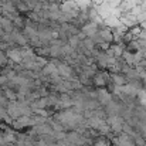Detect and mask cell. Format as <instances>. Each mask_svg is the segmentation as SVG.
Here are the masks:
<instances>
[{
	"instance_id": "7",
	"label": "cell",
	"mask_w": 146,
	"mask_h": 146,
	"mask_svg": "<svg viewBox=\"0 0 146 146\" xmlns=\"http://www.w3.org/2000/svg\"><path fill=\"white\" fill-rule=\"evenodd\" d=\"M111 50L113 51V57L115 58H121L123 50H125V46L123 44H111Z\"/></svg>"
},
{
	"instance_id": "9",
	"label": "cell",
	"mask_w": 146,
	"mask_h": 146,
	"mask_svg": "<svg viewBox=\"0 0 146 146\" xmlns=\"http://www.w3.org/2000/svg\"><path fill=\"white\" fill-rule=\"evenodd\" d=\"M98 132H99V135H102V136H106L109 132H111V126L105 122L102 126H99V129H98Z\"/></svg>"
},
{
	"instance_id": "1",
	"label": "cell",
	"mask_w": 146,
	"mask_h": 146,
	"mask_svg": "<svg viewBox=\"0 0 146 146\" xmlns=\"http://www.w3.org/2000/svg\"><path fill=\"white\" fill-rule=\"evenodd\" d=\"M119 20H121V23H122L123 26H126L128 29H131V27H133V26L139 24V23H138V20H136V16H133V14H132L131 11L121 14Z\"/></svg>"
},
{
	"instance_id": "11",
	"label": "cell",
	"mask_w": 146,
	"mask_h": 146,
	"mask_svg": "<svg viewBox=\"0 0 146 146\" xmlns=\"http://www.w3.org/2000/svg\"><path fill=\"white\" fill-rule=\"evenodd\" d=\"M145 145H146V141L141 136V135L135 138V146H145Z\"/></svg>"
},
{
	"instance_id": "2",
	"label": "cell",
	"mask_w": 146,
	"mask_h": 146,
	"mask_svg": "<svg viewBox=\"0 0 146 146\" xmlns=\"http://www.w3.org/2000/svg\"><path fill=\"white\" fill-rule=\"evenodd\" d=\"M98 33H99V36H101V38L104 40V41H106V43H113V34H112V29H109V27H104V29H101V30H98Z\"/></svg>"
},
{
	"instance_id": "5",
	"label": "cell",
	"mask_w": 146,
	"mask_h": 146,
	"mask_svg": "<svg viewBox=\"0 0 146 146\" xmlns=\"http://www.w3.org/2000/svg\"><path fill=\"white\" fill-rule=\"evenodd\" d=\"M111 81L115 85H119V87H122V85L126 84V78H125L123 74H112L111 72Z\"/></svg>"
},
{
	"instance_id": "3",
	"label": "cell",
	"mask_w": 146,
	"mask_h": 146,
	"mask_svg": "<svg viewBox=\"0 0 146 146\" xmlns=\"http://www.w3.org/2000/svg\"><path fill=\"white\" fill-rule=\"evenodd\" d=\"M106 121L105 119H102V118H98V116H90L88 119H87V125H88V128H94V129H99V126H102L104 123H105Z\"/></svg>"
},
{
	"instance_id": "12",
	"label": "cell",
	"mask_w": 146,
	"mask_h": 146,
	"mask_svg": "<svg viewBox=\"0 0 146 146\" xmlns=\"http://www.w3.org/2000/svg\"><path fill=\"white\" fill-rule=\"evenodd\" d=\"M105 3H108L109 6H112V7H118L121 3H122V0H104Z\"/></svg>"
},
{
	"instance_id": "4",
	"label": "cell",
	"mask_w": 146,
	"mask_h": 146,
	"mask_svg": "<svg viewBox=\"0 0 146 146\" xmlns=\"http://www.w3.org/2000/svg\"><path fill=\"white\" fill-rule=\"evenodd\" d=\"M104 24H105L106 27H109V29H115V27L121 26L122 23H121L119 17H113V16H109V17L104 19Z\"/></svg>"
},
{
	"instance_id": "6",
	"label": "cell",
	"mask_w": 146,
	"mask_h": 146,
	"mask_svg": "<svg viewBox=\"0 0 146 146\" xmlns=\"http://www.w3.org/2000/svg\"><path fill=\"white\" fill-rule=\"evenodd\" d=\"M121 58L128 64V65H131V67H133L135 65V60H133V52H131V51H128V50L125 48L123 50V52H122V55H121Z\"/></svg>"
},
{
	"instance_id": "15",
	"label": "cell",
	"mask_w": 146,
	"mask_h": 146,
	"mask_svg": "<svg viewBox=\"0 0 146 146\" xmlns=\"http://www.w3.org/2000/svg\"><path fill=\"white\" fill-rule=\"evenodd\" d=\"M141 136H142V138H143V139L146 141V131H145V132H142V133H141Z\"/></svg>"
},
{
	"instance_id": "10",
	"label": "cell",
	"mask_w": 146,
	"mask_h": 146,
	"mask_svg": "<svg viewBox=\"0 0 146 146\" xmlns=\"http://www.w3.org/2000/svg\"><path fill=\"white\" fill-rule=\"evenodd\" d=\"M143 10H142V7H141V4H135L132 9H131V13L133 14V16H138V14H141Z\"/></svg>"
},
{
	"instance_id": "13",
	"label": "cell",
	"mask_w": 146,
	"mask_h": 146,
	"mask_svg": "<svg viewBox=\"0 0 146 146\" xmlns=\"http://www.w3.org/2000/svg\"><path fill=\"white\" fill-rule=\"evenodd\" d=\"M109 47H111V43H106V41H102V43L98 44V48L102 50V51H106Z\"/></svg>"
},
{
	"instance_id": "14",
	"label": "cell",
	"mask_w": 146,
	"mask_h": 146,
	"mask_svg": "<svg viewBox=\"0 0 146 146\" xmlns=\"http://www.w3.org/2000/svg\"><path fill=\"white\" fill-rule=\"evenodd\" d=\"M102 3H104V0H92V6H99Z\"/></svg>"
},
{
	"instance_id": "8",
	"label": "cell",
	"mask_w": 146,
	"mask_h": 146,
	"mask_svg": "<svg viewBox=\"0 0 146 146\" xmlns=\"http://www.w3.org/2000/svg\"><path fill=\"white\" fill-rule=\"evenodd\" d=\"M135 38H138L139 37V34H141V31H142V27L139 26V24H136V26H133V27H131L129 30H128Z\"/></svg>"
}]
</instances>
